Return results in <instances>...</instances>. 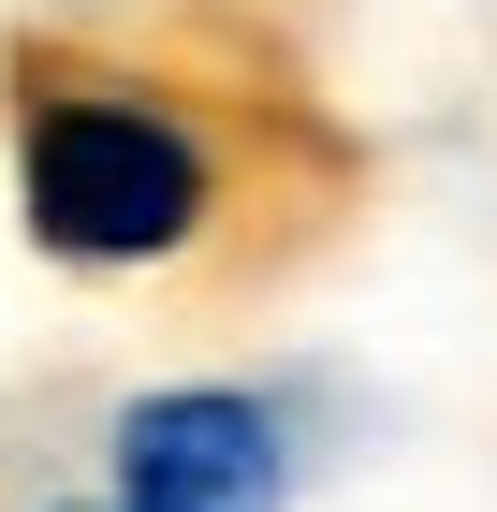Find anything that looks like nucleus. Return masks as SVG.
Wrapping results in <instances>:
<instances>
[{"label":"nucleus","instance_id":"nucleus-1","mask_svg":"<svg viewBox=\"0 0 497 512\" xmlns=\"http://www.w3.org/2000/svg\"><path fill=\"white\" fill-rule=\"evenodd\" d=\"M0 161H15L30 249L103 293L176 278L234 235V118L205 103V74L88 15H30L0 44Z\"/></svg>","mask_w":497,"mask_h":512},{"label":"nucleus","instance_id":"nucleus-2","mask_svg":"<svg viewBox=\"0 0 497 512\" xmlns=\"http://www.w3.org/2000/svg\"><path fill=\"white\" fill-rule=\"evenodd\" d=\"M278 498H293V439L234 381H161L103 425V512H278Z\"/></svg>","mask_w":497,"mask_h":512},{"label":"nucleus","instance_id":"nucleus-3","mask_svg":"<svg viewBox=\"0 0 497 512\" xmlns=\"http://www.w3.org/2000/svg\"><path fill=\"white\" fill-rule=\"evenodd\" d=\"M59 512H103V498H59Z\"/></svg>","mask_w":497,"mask_h":512}]
</instances>
